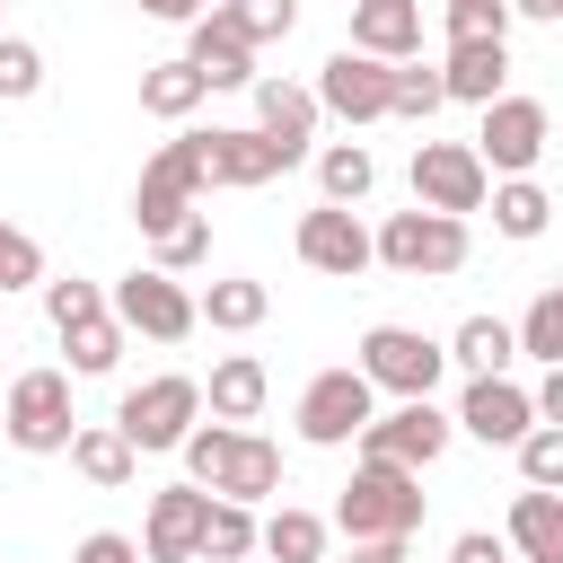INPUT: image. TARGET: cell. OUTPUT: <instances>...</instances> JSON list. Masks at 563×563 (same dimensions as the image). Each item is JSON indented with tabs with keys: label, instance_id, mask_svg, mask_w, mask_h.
<instances>
[{
	"label": "cell",
	"instance_id": "74e56055",
	"mask_svg": "<svg viewBox=\"0 0 563 563\" xmlns=\"http://www.w3.org/2000/svg\"><path fill=\"white\" fill-rule=\"evenodd\" d=\"M202 255H211V220H202V211H194V220H176V229L158 238V273H194Z\"/></svg>",
	"mask_w": 563,
	"mask_h": 563
},
{
	"label": "cell",
	"instance_id": "f6af8a7d",
	"mask_svg": "<svg viewBox=\"0 0 563 563\" xmlns=\"http://www.w3.org/2000/svg\"><path fill=\"white\" fill-rule=\"evenodd\" d=\"M150 18H167V26H185V18H202V0H141Z\"/></svg>",
	"mask_w": 563,
	"mask_h": 563
},
{
	"label": "cell",
	"instance_id": "8d00e7d4",
	"mask_svg": "<svg viewBox=\"0 0 563 563\" xmlns=\"http://www.w3.org/2000/svg\"><path fill=\"white\" fill-rule=\"evenodd\" d=\"M449 44H510V9L501 0H449Z\"/></svg>",
	"mask_w": 563,
	"mask_h": 563
},
{
	"label": "cell",
	"instance_id": "44dd1931",
	"mask_svg": "<svg viewBox=\"0 0 563 563\" xmlns=\"http://www.w3.org/2000/svg\"><path fill=\"white\" fill-rule=\"evenodd\" d=\"M510 88V44H449V62H440V97H457V106H493Z\"/></svg>",
	"mask_w": 563,
	"mask_h": 563
},
{
	"label": "cell",
	"instance_id": "bcb514c9",
	"mask_svg": "<svg viewBox=\"0 0 563 563\" xmlns=\"http://www.w3.org/2000/svg\"><path fill=\"white\" fill-rule=\"evenodd\" d=\"M501 9H510V18H545V26L563 18V0H501Z\"/></svg>",
	"mask_w": 563,
	"mask_h": 563
},
{
	"label": "cell",
	"instance_id": "1f68e13d",
	"mask_svg": "<svg viewBox=\"0 0 563 563\" xmlns=\"http://www.w3.org/2000/svg\"><path fill=\"white\" fill-rule=\"evenodd\" d=\"M246 554H255V510L211 493V519H202V563H246Z\"/></svg>",
	"mask_w": 563,
	"mask_h": 563
},
{
	"label": "cell",
	"instance_id": "4fadbf2b",
	"mask_svg": "<svg viewBox=\"0 0 563 563\" xmlns=\"http://www.w3.org/2000/svg\"><path fill=\"white\" fill-rule=\"evenodd\" d=\"M387 70L396 62H378V53H325V70H317V114H343V123H378L387 114Z\"/></svg>",
	"mask_w": 563,
	"mask_h": 563
},
{
	"label": "cell",
	"instance_id": "7a4b0ae2",
	"mask_svg": "<svg viewBox=\"0 0 563 563\" xmlns=\"http://www.w3.org/2000/svg\"><path fill=\"white\" fill-rule=\"evenodd\" d=\"M334 528L343 537H413L422 528V475L387 466V457H361L343 501H334Z\"/></svg>",
	"mask_w": 563,
	"mask_h": 563
},
{
	"label": "cell",
	"instance_id": "f35d334b",
	"mask_svg": "<svg viewBox=\"0 0 563 563\" xmlns=\"http://www.w3.org/2000/svg\"><path fill=\"white\" fill-rule=\"evenodd\" d=\"M44 88V53L26 35H0V97H35Z\"/></svg>",
	"mask_w": 563,
	"mask_h": 563
},
{
	"label": "cell",
	"instance_id": "9c48e42d",
	"mask_svg": "<svg viewBox=\"0 0 563 563\" xmlns=\"http://www.w3.org/2000/svg\"><path fill=\"white\" fill-rule=\"evenodd\" d=\"M194 413H202V387L167 369V378H141V387L114 405V431H123V440L150 457V449H176V440L194 431Z\"/></svg>",
	"mask_w": 563,
	"mask_h": 563
},
{
	"label": "cell",
	"instance_id": "8992f818",
	"mask_svg": "<svg viewBox=\"0 0 563 563\" xmlns=\"http://www.w3.org/2000/svg\"><path fill=\"white\" fill-rule=\"evenodd\" d=\"M545 132H554V114H545L537 97H510V88H501V97L484 106V132H475L466 150L484 158V176H528V167L545 158Z\"/></svg>",
	"mask_w": 563,
	"mask_h": 563
},
{
	"label": "cell",
	"instance_id": "7dc6e473",
	"mask_svg": "<svg viewBox=\"0 0 563 563\" xmlns=\"http://www.w3.org/2000/svg\"><path fill=\"white\" fill-rule=\"evenodd\" d=\"M0 9H9V0H0Z\"/></svg>",
	"mask_w": 563,
	"mask_h": 563
},
{
	"label": "cell",
	"instance_id": "484cf974",
	"mask_svg": "<svg viewBox=\"0 0 563 563\" xmlns=\"http://www.w3.org/2000/svg\"><path fill=\"white\" fill-rule=\"evenodd\" d=\"M440 352H449L466 378H501V369L519 361V343H510V325H501V317H466V325H457Z\"/></svg>",
	"mask_w": 563,
	"mask_h": 563
},
{
	"label": "cell",
	"instance_id": "d6986e66",
	"mask_svg": "<svg viewBox=\"0 0 563 563\" xmlns=\"http://www.w3.org/2000/svg\"><path fill=\"white\" fill-rule=\"evenodd\" d=\"M194 35H185V62L202 70V88H246L255 79V44L220 18V9H202V18H185Z\"/></svg>",
	"mask_w": 563,
	"mask_h": 563
},
{
	"label": "cell",
	"instance_id": "d4e9b609",
	"mask_svg": "<svg viewBox=\"0 0 563 563\" xmlns=\"http://www.w3.org/2000/svg\"><path fill=\"white\" fill-rule=\"evenodd\" d=\"M202 97H211V88H202V70H194L185 53H176V62H150V70H141V114H158V123H185V114H194Z\"/></svg>",
	"mask_w": 563,
	"mask_h": 563
},
{
	"label": "cell",
	"instance_id": "9a60e30c",
	"mask_svg": "<svg viewBox=\"0 0 563 563\" xmlns=\"http://www.w3.org/2000/svg\"><path fill=\"white\" fill-rule=\"evenodd\" d=\"M537 422V405H528V387L501 369V378H466V396H457V413H449V431H475L484 449H510L519 431Z\"/></svg>",
	"mask_w": 563,
	"mask_h": 563
},
{
	"label": "cell",
	"instance_id": "ac0fdd59",
	"mask_svg": "<svg viewBox=\"0 0 563 563\" xmlns=\"http://www.w3.org/2000/svg\"><path fill=\"white\" fill-rule=\"evenodd\" d=\"M246 88H255V132L299 167V158H308V141H317V97H308L299 79H264V70H255Z\"/></svg>",
	"mask_w": 563,
	"mask_h": 563
},
{
	"label": "cell",
	"instance_id": "277c9868",
	"mask_svg": "<svg viewBox=\"0 0 563 563\" xmlns=\"http://www.w3.org/2000/svg\"><path fill=\"white\" fill-rule=\"evenodd\" d=\"M202 150H194V132L185 141H167L150 167H141V185H132V220H141V238H167L176 220H194V202H202Z\"/></svg>",
	"mask_w": 563,
	"mask_h": 563
},
{
	"label": "cell",
	"instance_id": "603a6c76",
	"mask_svg": "<svg viewBox=\"0 0 563 563\" xmlns=\"http://www.w3.org/2000/svg\"><path fill=\"white\" fill-rule=\"evenodd\" d=\"M510 545H519V563H563V493L554 484H528L510 501Z\"/></svg>",
	"mask_w": 563,
	"mask_h": 563
},
{
	"label": "cell",
	"instance_id": "7402d4cb",
	"mask_svg": "<svg viewBox=\"0 0 563 563\" xmlns=\"http://www.w3.org/2000/svg\"><path fill=\"white\" fill-rule=\"evenodd\" d=\"M62 449H70V466H79L97 493H114V484H132V475H141V449H132L114 422H70V440H62Z\"/></svg>",
	"mask_w": 563,
	"mask_h": 563
},
{
	"label": "cell",
	"instance_id": "83f0119b",
	"mask_svg": "<svg viewBox=\"0 0 563 563\" xmlns=\"http://www.w3.org/2000/svg\"><path fill=\"white\" fill-rule=\"evenodd\" d=\"M369 185H378V158L361 141H325L317 150V194L325 202H369Z\"/></svg>",
	"mask_w": 563,
	"mask_h": 563
},
{
	"label": "cell",
	"instance_id": "ffe728a7",
	"mask_svg": "<svg viewBox=\"0 0 563 563\" xmlns=\"http://www.w3.org/2000/svg\"><path fill=\"white\" fill-rule=\"evenodd\" d=\"M352 53L413 62L422 53V0H352Z\"/></svg>",
	"mask_w": 563,
	"mask_h": 563
},
{
	"label": "cell",
	"instance_id": "ee69618b",
	"mask_svg": "<svg viewBox=\"0 0 563 563\" xmlns=\"http://www.w3.org/2000/svg\"><path fill=\"white\" fill-rule=\"evenodd\" d=\"M343 563H405V537H352Z\"/></svg>",
	"mask_w": 563,
	"mask_h": 563
},
{
	"label": "cell",
	"instance_id": "7bdbcfd3",
	"mask_svg": "<svg viewBox=\"0 0 563 563\" xmlns=\"http://www.w3.org/2000/svg\"><path fill=\"white\" fill-rule=\"evenodd\" d=\"M449 563H510V545H501V537H484V528H466V537L449 545Z\"/></svg>",
	"mask_w": 563,
	"mask_h": 563
},
{
	"label": "cell",
	"instance_id": "4dcf8cb0",
	"mask_svg": "<svg viewBox=\"0 0 563 563\" xmlns=\"http://www.w3.org/2000/svg\"><path fill=\"white\" fill-rule=\"evenodd\" d=\"M53 334L70 343V369H79V378H106V369L123 361V325H114L106 308H97V317H70V325H53Z\"/></svg>",
	"mask_w": 563,
	"mask_h": 563
},
{
	"label": "cell",
	"instance_id": "ba28073f",
	"mask_svg": "<svg viewBox=\"0 0 563 563\" xmlns=\"http://www.w3.org/2000/svg\"><path fill=\"white\" fill-rule=\"evenodd\" d=\"M352 369H361L369 387H387V396H431L440 369H449V352H440L431 334H413V325H369Z\"/></svg>",
	"mask_w": 563,
	"mask_h": 563
},
{
	"label": "cell",
	"instance_id": "30bf717a",
	"mask_svg": "<svg viewBox=\"0 0 563 563\" xmlns=\"http://www.w3.org/2000/svg\"><path fill=\"white\" fill-rule=\"evenodd\" d=\"M369 413H378V387H369L361 369H317V378L299 387V440H308V449H343Z\"/></svg>",
	"mask_w": 563,
	"mask_h": 563
},
{
	"label": "cell",
	"instance_id": "f1b7e54d",
	"mask_svg": "<svg viewBox=\"0 0 563 563\" xmlns=\"http://www.w3.org/2000/svg\"><path fill=\"white\" fill-rule=\"evenodd\" d=\"M484 194H493V229H501V238H545L554 202H545L537 176H501V185H484Z\"/></svg>",
	"mask_w": 563,
	"mask_h": 563
},
{
	"label": "cell",
	"instance_id": "3957f363",
	"mask_svg": "<svg viewBox=\"0 0 563 563\" xmlns=\"http://www.w3.org/2000/svg\"><path fill=\"white\" fill-rule=\"evenodd\" d=\"M369 264H387V273H405V282H440V273L466 264V220L413 202V211H396V220L369 238Z\"/></svg>",
	"mask_w": 563,
	"mask_h": 563
},
{
	"label": "cell",
	"instance_id": "e0dca14e",
	"mask_svg": "<svg viewBox=\"0 0 563 563\" xmlns=\"http://www.w3.org/2000/svg\"><path fill=\"white\" fill-rule=\"evenodd\" d=\"M194 150H202V176L211 185H273L290 167L255 123H211V132H194Z\"/></svg>",
	"mask_w": 563,
	"mask_h": 563
},
{
	"label": "cell",
	"instance_id": "5b68a950",
	"mask_svg": "<svg viewBox=\"0 0 563 563\" xmlns=\"http://www.w3.org/2000/svg\"><path fill=\"white\" fill-rule=\"evenodd\" d=\"M70 369H18V387L0 396V431L26 449V457H53L70 440Z\"/></svg>",
	"mask_w": 563,
	"mask_h": 563
},
{
	"label": "cell",
	"instance_id": "6da1fadb",
	"mask_svg": "<svg viewBox=\"0 0 563 563\" xmlns=\"http://www.w3.org/2000/svg\"><path fill=\"white\" fill-rule=\"evenodd\" d=\"M185 466H194V484L202 493H220V501H264V493H282V449L264 440V431H238V422H194L185 440Z\"/></svg>",
	"mask_w": 563,
	"mask_h": 563
},
{
	"label": "cell",
	"instance_id": "60d3db41",
	"mask_svg": "<svg viewBox=\"0 0 563 563\" xmlns=\"http://www.w3.org/2000/svg\"><path fill=\"white\" fill-rule=\"evenodd\" d=\"M97 308H106V290H97V282H79V273H70V282H44V317H53V325L97 317Z\"/></svg>",
	"mask_w": 563,
	"mask_h": 563
},
{
	"label": "cell",
	"instance_id": "f546056e",
	"mask_svg": "<svg viewBox=\"0 0 563 563\" xmlns=\"http://www.w3.org/2000/svg\"><path fill=\"white\" fill-rule=\"evenodd\" d=\"M264 308H273V290H264V282H211V290L194 299V325L246 334V325H264Z\"/></svg>",
	"mask_w": 563,
	"mask_h": 563
},
{
	"label": "cell",
	"instance_id": "e575fe53",
	"mask_svg": "<svg viewBox=\"0 0 563 563\" xmlns=\"http://www.w3.org/2000/svg\"><path fill=\"white\" fill-rule=\"evenodd\" d=\"M220 18H229L246 44H273V35L299 26V0H220Z\"/></svg>",
	"mask_w": 563,
	"mask_h": 563
},
{
	"label": "cell",
	"instance_id": "52a82bcc",
	"mask_svg": "<svg viewBox=\"0 0 563 563\" xmlns=\"http://www.w3.org/2000/svg\"><path fill=\"white\" fill-rule=\"evenodd\" d=\"M123 334H150V343H185L194 334V290L176 282V273H158V264H141V273H123L114 282V308H106Z\"/></svg>",
	"mask_w": 563,
	"mask_h": 563
},
{
	"label": "cell",
	"instance_id": "cb8c5ba5",
	"mask_svg": "<svg viewBox=\"0 0 563 563\" xmlns=\"http://www.w3.org/2000/svg\"><path fill=\"white\" fill-rule=\"evenodd\" d=\"M202 396H211V413H220V422H255V413H264V396H273V378H264V361H255V352H229V361H211V387H202Z\"/></svg>",
	"mask_w": 563,
	"mask_h": 563
},
{
	"label": "cell",
	"instance_id": "2e32d148",
	"mask_svg": "<svg viewBox=\"0 0 563 563\" xmlns=\"http://www.w3.org/2000/svg\"><path fill=\"white\" fill-rule=\"evenodd\" d=\"M202 519H211V493H202V484H167V493H150L141 554H150V563H202Z\"/></svg>",
	"mask_w": 563,
	"mask_h": 563
},
{
	"label": "cell",
	"instance_id": "d6a6232c",
	"mask_svg": "<svg viewBox=\"0 0 563 563\" xmlns=\"http://www.w3.org/2000/svg\"><path fill=\"white\" fill-rule=\"evenodd\" d=\"M449 97H440V70H422V62H396L387 70V114H405V123H431Z\"/></svg>",
	"mask_w": 563,
	"mask_h": 563
},
{
	"label": "cell",
	"instance_id": "7c38bea8",
	"mask_svg": "<svg viewBox=\"0 0 563 563\" xmlns=\"http://www.w3.org/2000/svg\"><path fill=\"white\" fill-rule=\"evenodd\" d=\"M484 158L466 150V141H413V202L422 211H449V220H466V211H484Z\"/></svg>",
	"mask_w": 563,
	"mask_h": 563
},
{
	"label": "cell",
	"instance_id": "836d02e7",
	"mask_svg": "<svg viewBox=\"0 0 563 563\" xmlns=\"http://www.w3.org/2000/svg\"><path fill=\"white\" fill-rule=\"evenodd\" d=\"M510 343H519V352H528V361H545V369H554V361H563V290H537V299H528V317H519V334H510Z\"/></svg>",
	"mask_w": 563,
	"mask_h": 563
},
{
	"label": "cell",
	"instance_id": "4316f807",
	"mask_svg": "<svg viewBox=\"0 0 563 563\" xmlns=\"http://www.w3.org/2000/svg\"><path fill=\"white\" fill-rule=\"evenodd\" d=\"M255 545L273 554V563H325V519L317 510H273V519H255Z\"/></svg>",
	"mask_w": 563,
	"mask_h": 563
},
{
	"label": "cell",
	"instance_id": "8fae6325",
	"mask_svg": "<svg viewBox=\"0 0 563 563\" xmlns=\"http://www.w3.org/2000/svg\"><path fill=\"white\" fill-rule=\"evenodd\" d=\"M352 440H361V457H387V466H413V475H422V466L449 449V413H440L431 396H396V413H369Z\"/></svg>",
	"mask_w": 563,
	"mask_h": 563
},
{
	"label": "cell",
	"instance_id": "b9f144b4",
	"mask_svg": "<svg viewBox=\"0 0 563 563\" xmlns=\"http://www.w3.org/2000/svg\"><path fill=\"white\" fill-rule=\"evenodd\" d=\"M70 563H141V545L132 537H114V528H97V537H79V554Z\"/></svg>",
	"mask_w": 563,
	"mask_h": 563
},
{
	"label": "cell",
	"instance_id": "5bb4252c",
	"mask_svg": "<svg viewBox=\"0 0 563 563\" xmlns=\"http://www.w3.org/2000/svg\"><path fill=\"white\" fill-rule=\"evenodd\" d=\"M299 264H308V273H334V282L369 273V229L352 220V202H317V211H299Z\"/></svg>",
	"mask_w": 563,
	"mask_h": 563
},
{
	"label": "cell",
	"instance_id": "d590c367",
	"mask_svg": "<svg viewBox=\"0 0 563 563\" xmlns=\"http://www.w3.org/2000/svg\"><path fill=\"white\" fill-rule=\"evenodd\" d=\"M510 449H519V475L528 484H563V422H528Z\"/></svg>",
	"mask_w": 563,
	"mask_h": 563
},
{
	"label": "cell",
	"instance_id": "ab89813d",
	"mask_svg": "<svg viewBox=\"0 0 563 563\" xmlns=\"http://www.w3.org/2000/svg\"><path fill=\"white\" fill-rule=\"evenodd\" d=\"M26 282H44V246L0 220V290H26Z\"/></svg>",
	"mask_w": 563,
	"mask_h": 563
}]
</instances>
